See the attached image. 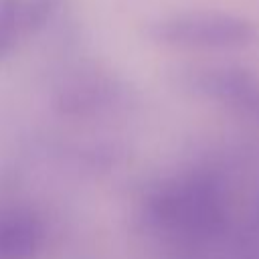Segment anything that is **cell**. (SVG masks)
Returning <instances> with one entry per match:
<instances>
[{
    "label": "cell",
    "mask_w": 259,
    "mask_h": 259,
    "mask_svg": "<svg viewBox=\"0 0 259 259\" xmlns=\"http://www.w3.org/2000/svg\"><path fill=\"white\" fill-rule=\"evenodd\" d=\"M65 0H24L22 4V32L34 34L45 28L59 12Z\"/></svg>",
    "instance_id": "obj_2"
},
{
    "label": "cell",
    "mask_w": 259,
    "mask_h": 259,
    "mask_svg": "<svg viewBox=\"0 0 259 259\" xmlns=\"http://www.w3.org/2000/svg\"><path fill=\"white\" fill-rule=\"evenodd\" d=\"M152 36L182 47H247L259 40V24L229 12L192 10L158 20Z\"/></svg>",
    "instance_id": "obj_1"
},
{
    "label": "cell",
    "mask_w": 259,
    "mask_h": 259,
    "mask_svg": "<svg viewBox=\"0 0 259 259\" xmlns=\"http://www.w3.org/2000/svg\"><path fill=\"white\" fill-rule=\"evenodd\" d=\"M24 0H0V55H4L22 32Z\"/></svg>",
    "instance_id": "obj_3"
}]
</instances>
